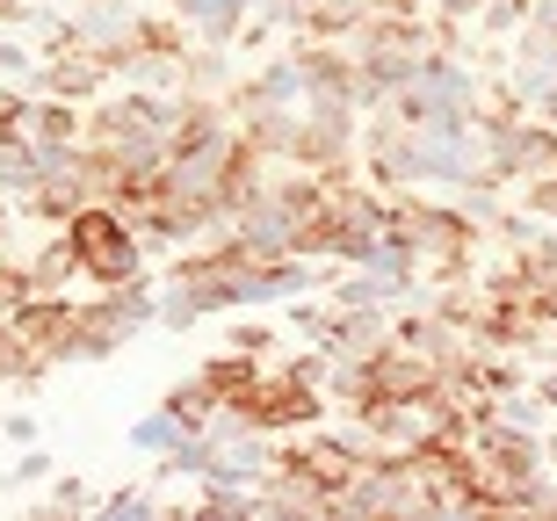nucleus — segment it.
<instances>
[{"label": "nucleus", "instance_id": "obj_27", "mask_svg": "<svg viewBox=\"0 0 557 521\" xmlns=\"http://www.w3.org/2000/svg\"><path fill=\"white\" fill-rule=\"evenodd\" d=\"M8 232H15V203L0 196V247H8Z\"/></svg>", "mask_w": 557, "mask_h": 521}, {"label": "nucleus", "instance_id": "obj_6", "mask_svg": "<svg viewBox=\"0 0 557 521\" xmlns=\"http://www.w3.org/2000/svg\"><path fill=\"white\" fill-rule=\"evenodd\" d=\"M109 87V65L102 51H87V44H44L37 51V73H29V95H59V102H95Z\"/></svg>", "mask_w": 557, "mask_h": 521}, {"label": "nucleus", "instance_id": "obj_12", "mask_svg": "<svg viewBox=\"0 0 557 521\" xmlns=\"http://www.w3.org/2000/svg\"><path fill=\"white\" fill-rule=\"evenodd\" d=\"M29 275H37V290H73L81 261H73V247H65V232H51V239L29 253Z\"/></svg>", "mask_w": 557, "mask_h": 521}, {"label": "nucleus", "instance_id": "obj_9", "mask_svg": "<svg viewBox=\"0 0 557 521\" xmlns=\"http://www.w3.org/2000/svg\"><path fill=\"white\" fill-rule=\"evenodd\" d=\"M166 8L188 22V37H196V44L232 51V44H239V29H247V15L261 8V0H166Z\"/></svg>", "mask_w": 557, "mask_h": 521}, {"label": "nucleus", "instance_id": "obj_1", "mask_svg": "<svg viewBox=\"0 0 557 521\" xmlns=\"http://www.w3.org/2000/svg\"><path fill=\"white\" fill-rule=\"evenodd\" d=\"M392 232H406V247L420 253V283L471 275L485 253V225L456 196H428V188H392Z\"/></svg>", "mask_w": 557, "mask_h": 521}, {"label": "nucleus", "instance_id": "obj_10", "mask_svg": "<svg viewBox=\"0 0 557 521\" xmlns=\"http://www.w3.org/2000/svg\"><path fill=\"white\" fill-rule=\"evenodd\" d=\"M22 131H29L37 146H81V138H87V109L81 102H59V95H37Z\"/></svg>", "mask_w": 557, "mask_h": 521}, {"label": "nucleus", "instance_id": "obj_25", "mask_svg": "<svg viewBox=\"0 0 557 521\" xmlns=\"http://www.w3.org/2000/svg\"><path fill=\"white\" fill-rule=\"evenodd\" d=\"M225 348H247V355H269V348H275V334H269V326H232V340H225Z\"/></svg>", "mask_w": 557, "mask_h": 521}, {"label": "nucleus", "instance_id": "obj_17", "mask_svg": "<svg viewBox=\"0 0 557 521\" xmlns=\"http://www.w3.org/2000/svg\"><path fill=\"white\" fill-rule=\"evenodd\" d=\"M95 514H102V521H152L160 500H152V485H116V493L95 500Z\"/></svg>", "mask_w": 557, "mask_h": 521}, {"label": "nucleus", "instance_id": "obj_20", "mask_svg": "<svg viewBox=\"0 0 557 521\" xmlns=\"http://www.w3.org/2000/svg\"><path fill=\"white\" fill-rule=\"evenodd\" d=\"M51 471H59V457H51V449H37V442H22V449H15V471H8L0 485H8V493H15V485H44Z\"/></svg>", "mask_w": 557, "mask_h": 521}, {"label": "nucleus", "instance_id": "obj_23", "mask_svg": "<svg viewBox=\"0 0 557 521\" xmlns=\"http://www.w3.org/2000/svg\"><path fill=\"white\" fill-rule=\"evenodd\" d=\"M529 398H536L543 413H557V355H536V370H529Z\"/></svg>", "mask_w": 557, "mask_h": 521}, {"label": "nucleus", "instance_id": "obj_22", "mask_svg": "<svg viewBox=\"0 0 557 521\" xmlns=\"http://www.w3.org/2000/svg\"><path fill=\"white\" fill-rule=\"evenodd\" d=\"M29 102H37L29 87H8V80H0V138H8V131H22V124H29Z\"/></svg>", "mask_w": 557, "mask_h": 521}, {"label": "nucleus", "instance_id": "obj_3", "mask_svg": "<svg viewBox=\"0 0 557 521\" xmlns=\"http://www.w3.org/2000/svg\"><path fill=\"white\" fill-rule=\"evenodd\" d=\"M218 413H225L232 427H253V435H297V427L333 420V398H326V384L305 376L297 362H261V376H253L239 398H225Z\"/></svg>", "mask_w": 557, "mask_h": 521}, {"label": "nucleus", "instance_id": "obj_15", "mask_svg": "<svg viewBox=\"0 0 557 521\" xmlns=\"http://www.w3.org/2000/svg\"><path fill=\"white\" fill-rule=\"evenodd\" d=\"M182 435H188V427L166 413V406H152L145 420H131V449H145V457H166V449H174Z\"/></svg>", "mask_w": 557, "mask_h": 521}, {"label": "nucleus", "instance_id": "obj_24", "mask_svg": "<svg viewBox=\"0 0 557 521\" xmlns=\"http://www.w3.org/2000/svg\"><path fill=\"white\" fill-rule=\"evenodd\" d=\"M44 0H0V29H37Z\"/></svg>", "mask_w": 557, "mask_h": 521}, {"label": "nucleus", "instance_id": "obj_28", "mask_svg": "<svg viewBox=\"0 0 557 521\" xmlns=\"http://www.w3.org/2000/svg\"><path fill=\"white\" fill-rule=\"evenodd\" d=\"M0 420H8V413H0Z\"/></svg>", "mask_w": 557, "mask_h": 521}, {"label": "nucleus", "instance_id": "obj_7", "mask_svg": "<svg viewBox=\"0 0 557 521\" xmlns=\"http://www.w3.org/2000/svg\"><path fill=\"white\" fill-rule=\"evenodd\" d=\"M73 305H81L73 290H29V297L15 305V312L0 319V326H8V334H15L22 348H37L44 362H51V348H59L65 326H73Z\"/></svg>", "mask_w": 557, "mask_h": 521}, {"label": "nucleus", "instance_id": "obj_11", "mask_svg": "<svg viewBox=\"0 0 557 521\" xmlns=\"http://www.w3.org/2000/svg\"><path fill=\"white\" fill-rule=\"evenodd\" d=\"M261 362H269V355H247V348H218V355H203V362H196V376H203V384H210V398L225 406V398H239V392L253 384V376H261Z\"/></svg>", "mask_w": 557, "mask_h": 521}, {"label": "nucleus", "instance_id": "obj_2", "mask_svg": "<svg viewBox=\"0 0 557 521\" xmlns=\"http://www.w3.org/2000/svg\"><path fill=\"white\" fill-rule=\"evenodd\" d=\"M485 102H493V73H478L463 51L434 44L428 59H420V73L384 102V116H398V124H413V131H456V124H471Z\"/></svg>", "mask_w": 557, "mask_h": 521}, {"label": "nucleus", "instance_id": "obj_26", "mask_svg": "<svg viewBox=\"0 0 557 521\" xmlns=\"http://www.w3.org/2000/svg\"><path fill=\"white\" fill-rule=\"evenodd\" d=\"M0 442H15V449H22V442H37V413H8V420H0Z\"/></svg>", "mask_w": 557, "mask_h": 521}, {"label": "nucleus", "instance_id": "obj_18", "mask_svg": "<svg viewBox=\"0 0 557 521\" xmlns=\"http://www.w3.org/2000/svg\"><path fill=\"white\" fill-rule=\"evenodd\" d=\"M515 203L529 210V218H543V225H557V168L550 174H521V182H515Z\"/></svg>", "mask_w": 557, "mask_h": 521}, {"label": "nucleus", "instance_id": "obj_13", "mask_svg": "<svg viewBox=\"0 0 557 521\" xmlns=\"http://www.w3.org/2000/svg\"><path fill=\"white\" fill-rule=\"evenodd\" d=\"M160 406H166L174 420H182V427H210V413H218V398H210V384H203L196 370H188L182 384H166V398H160Z\"/></svg>", "mask_w": 557, "mask_h": 521}, {"label": "nucleus", "instance_id": "obj_14", "mask_svg": "<svg viewBox=\"0 0 557 521\" xmlns=\"http://www.w3.org/2000/svg\"><path fill=\"white\" fill-rule=\"evenodd\" d=\"M203 485V493H196V507H203V514H261V485H218V479H196Z\"/></svg>", "mask_w": 557, "mask_h": 521}, {"label": "nucleus", "instance_id": "obj_5", "mask_svg": "<svg viewBox=\"0 0 557 521\" xmlns=\"http://www.w3.org/2000/svg\"><path fill=\"white\" fill-rule=\"evenodd\" d=\"M355 131H362V109L348 95H305L297 102V131H289V168L348 174L355 168Z\"/></svg>", "mask_w": 557, "mask_h": 521}, {"label": "nucleus", "instance_id": "obj_8", "mask_svg": "<svg viewBox=\"0 0 557 521\" xmlns=\"http://www.w3.org/2000/svg\"><path fill=\"white\" fill-rule=\"evenodd\" d=\"M81 203H95V174H87V152L73 160V168H59V174H44L29 196H15V218H37V225H51L59 232L65 218Z\"/></svg>", "mask_w": 557, "mask_h": 521}, {"label": "nucleus", "instance_id": "obj_19", "mask_svg": "<svg viewBox=\"0 0 557 521\" xmlns=\"http://www.w3.org/2000/svg\"><path fill=\"white\" fill-rule=\"evenodd\" d=\"M29 73H37V44H22V29H0V80L29 87Z\"/></svg>", "mask_w": 557, "mask_h": 521}, {"label": "nucleus", "instance_id": "obj_16", "mask_svg": "<svg viewBox=\"0 0 557 521\" xmlns=\"http://www.w3.org/2000/svg\"><path fill=\"white\" fill-rule=\"evenodd\" d=\"M44 485H51V493H44V507H51V514H95V500H102L81 471H51Z\"/></svg>", "mask_w": 557, "mask_h": 521}, {"label": "nucleus", "instance_id": "obj_21", "mask_svg": "<svg viewBox=\"0 0 557 521\" xmlns=\"http://www.w3.org/2000/svg\"><path fill=\"white\" fill-rule=\"evenodd\" d=\"M37 290V275H29V261H15V253H0V319L15 312L22 297Z\"/></svg>", "mask_w": 557, "mask_h": 521}, {"label": "nucleus", "instance_id": "obj_4", "mask_svg": "<svg viewBox=\"0 0 557 521\" xmlns=\"http://www.w3.org/2000/svg\"><path fill=\"white\" fill-rule=\"evenodd\" d=\"M59 232H65V247H73V261H81V283H95V290L145 275V247L116 203H81Z\"/></svg>", "mask_w": 557, "mask_h": 521}]
</instances>
